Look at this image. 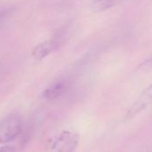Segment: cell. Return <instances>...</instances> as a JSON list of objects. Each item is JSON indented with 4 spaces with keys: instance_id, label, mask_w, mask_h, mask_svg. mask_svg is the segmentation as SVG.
I'll return each instance as SVG.
<instances>
[{
    "instance_id": "cell-1",
    "label": "cell",
    "mask_w": 152,
    "mask_h": 152,
    "mask_svg": "<svg viewBox=\"0 0 152 152\" xmlns=\"http://www.w3.org/2000/svg\"><path fill=\"white\" fill-rule=\"evenodd\" d=\"M22 121L19 115L11 114L0 121V143L5 144L13 141L22 132Z\"/></svg>"
},
{
    "instance_id": "cell-2",
    "label": "cell",
    "mask_w": 152,
    "mask_h": 152,
    "mask_svg": "<svg viewBox=\"0 0 152 152\" xmlns=\"http://www.w3.org/2000/svg\"><path fill=\"white\" fill-rule=\"evenodd\" d=\"M79 143V135L72 131H64L52 142V151L71 152L75 151Z\"/></svg>"
},
{
    "instance_id": "cell-3",
    "label": "cell",
    "mask_w": 152,
    "mask_h": 152,
    "mask_svg": "<svg viewBox=\"0 0 152 152\" xmlns=\"http://www.w3.org/2000/svg\"><path fill=\"white\" fill-rule=\"evenodd\" d=\"M151 104H152V84L143 91V93L140 95L138 100L133 103V105L129 109L126 118H132L134 116L138 115L143 110L148 108Z\"/></svg>"
},
{
    "instance_id": "cell-4",
    "label": "cell",
    "mask_w": 152,
    "mask_h": 152,
    "mask_svg": "<svg viewBox=\"0 0 152 152\" xmlns=\"http://www.w3.org/2000/svg\"><path fill=\"white\" fill-rule=\"evenodd\" d=\"M61 37H56L36 45L31 51V56L36 60H41L55 51L60 44Z\"/></svg>"
},
{
    "instance_id": "cell-5",
    "label": "cell",
    "mask_w": 152,
    "mask_h": 152,
    "mask_svg": "<svg viewBox=\"0 0 152 152\" xmlns=\"http://www.w3.org/2000/svg\"><path fill=\"white\" fill-rule=\"evenodd\" d=\"M65 83L63 81H56L53 84H51L43 93V96L45 99L48 101L55 100L58 98L65 90Z\"/></svg>"
},
{
    "instance_id": "cell-6",
    "label": "cell",
    "mask_w": 152,
    "mask_h": 152,
    "mask_svg": "<svg viewBox=\"0 0 152 152\" xmlns=\"http://www.w3.org/2000/svg\"><path fill=\"white\" fill-rule=\"evenodd\" d=\"M125 0H95L92 3V9L95 12H101L110 9Z\"/></svg>"
},
{
    "instance_id": "cell-7",
    "label": "cell",
    "mask_w": 152,
    "mask_h": 152,
    "mask_svg": "<svg viewBox=\"0 0 152 152\" xmlns=\"http://www.w3.org/2000/svg\"><path fill=\"white\" fill-rule=\"evenodd\" d=\"M9 10H10V9H4V8L0 9V20H1L2 19H4V18L6 16V14L8 13Z\"/></svg>"
}]
</instances>
